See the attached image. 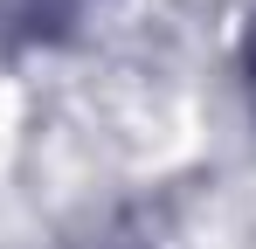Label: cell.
Here are the masks:
<instances>
[{"label":"cell","instance_id":"6da1fadb","mask_svg":"<svg viewBox=\"0 0 256 249\" xmlns=\"http://www.w3.org/2000/svg\"><path fill=\"white\" fill-rule=\"evenodd\" d=\"M242 70H250V97H256V28H250V48H242Z\"/></svg>","mask_w":256,"mask_h":249}]
</instances>
